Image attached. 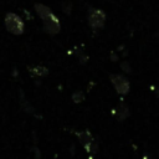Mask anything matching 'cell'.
I'll return each mask as SVG.
<instances>
[{"instance_id": "obj_1", "label": "cell", "mask_w": 159, "mask_h": 159, "mask_svg": "<svg viewBox=\"0 0 159 159\" xmlns=\"http://www.w3.org/2000/svg\"><path fill=\"white\" fill-rule=\"evenodd\" d=\"M4 22H5V27L6 30L12 34V35H22L24 32V29H25V25H24V21L22 19L16 15L15 12H7L5 15V19H4Z\"/></svg>"}, {"instance_id": "obj_2", "label": "cell", "mask_w": 159, "mask_h": 159, "mask_svg": "<svg viewBox=\"0 0 159 159\" xmlns=\"http://www.w3.org/2000/svg\"><path fill=\"white\" fill-rule=\"evenodd\" d=\"M87 20H88V25L92 30H101L104 27L106 24V12L101 9H96V7H89L88 12H87Z\"/></svg>"}, {"instance_id": "obj_3", "label": "cell", "mask_w": 159, "mask_h": 159, "mask_svg": "<svg viewBox=\"0 0 159 159\" xmlns=\"http://www.w3.org/2000/svg\"><path fill=\"white\" fill-rule=\"evenodd\" d=\"M109 81L113 84L116 92L120 96H125L129 93L130 91V83L128 81L127 77H124L123 75L119 73H111L109 75Z\"/></svg>"}, {"instance_id": "obj_4", "label": "cell", "mask_w": 159, "mask_h": 159, "mask_svg": "<svg viewBox=\"0 0 159 159\" xmlns=\"http://www.w3.org/2000/svg\"><path fill=\"white\" fill-rule=\"evenodd\" d=\"M80 143L82 144V147L84 148V150L88 153V154H92V153H96L97 150V144L92 137V133L89 130H82V132H77L76 133Z\"/></svg>"}, {"instance_id": "obj_5", "label": "cell", "mask_w": 159, "mask_h": 159, "mask_svg": "<svg viewBox=\"0 0 159 159\" xmlns=\"http://www.w3.org/2000/svg\"><path fill=\"white\" fill-rule=\"evenodd\" d=\"M42 29H43V31H45L46 34H48V35H56V34H58L60 30H61L60 20L57 19V16L53 17V19L46 20V21H43V27H42Z\"/></svg>"}, {"instance_id": "obj_6", "label": "cell", "mask_w": 159, "mask_h": 159, "mask_svg": "<svg viewBox=\"0 0 159 159\" xmlns=\"http://www.w3.org/2000/svg\"><path fill=\"white\" fill-rule=\"evenodd\" d=\"M34 9H35L36 14L40 16V19H41L42 21H46V20H50V19L56 17V15L53 14V11H52L48 6H46V5H43V4H35Z\"/></svg>"}, {"instance_id": "obj_7", "label": "cell", "mask_w": 159, "mask_h": 159, "mask_svg": "<svg viewBox=\"0 0 159 159\" xmlns=\"http://www.w3.org/2000/svg\"><path fill=\"white\" fill-rule=\"evenodd\" d=\"M113 113H114L113 116H114L119 122H122V120H124V119H127V118L129 117L130 111H129V108H128L127 104H124V103H119V104L114 108Z\"/></svg>"}, {"instance_id": "obj_8", "label": "cell", "mask_w": 159, "mask_h": 159, "mask_svg": "<svg viewBox=\"0 0 159 159\" xmlns=\"http://www.w3.org/2000/svg\"><path fill=\"white\" fill-rule=\"evenodd\" d=\"M29 72L31 73L32 77H37V78H41V77H46L48 75V68L46 66H32V67H27Z\"/></svg>"}, {"instance_id": "obj_9", "label": "cell", "mask_w": 159, "mask_h": 159, "mask_svg": "<svg viewBox=\"0 0 159 159\" xmlns=\"http://www.w3.org/2000/svg\"><path fill=\"white\" fill-rule=\"evenodd\" d=\"M20 106H21V108H22L25 112H27V113H34V108L30 106V103H29L27 99L25 98L22 91H20Z\"/></svg>"}, {"instance_id": "obj_10", "label": "cell", "mask_w": 159, "mask_h": 159, "mask_svg": "<svg viewBox=\"0 0 159 159\" xmlns=\"http://www.w3.org/2000/svg\"><path fill=\"white\" fill-rule=\"evenodd\" d=\"M71 98H72V101H73L76 104H78V103H81V102L84 101V93H83L82 91H76V92L72 93Z\"/></svg>"}, {"instance_id": "obj_11", "label": "cell", "mask_w": 159, "mask_h": 159, "mask_svg": "<svg viewBox=\"0 0 159 159\" xmlns=\"http://www.w3.org/2000/svg\"><path fill=\"white\" fill-rule=\"evenodd\" d=\"M62 11L66 15H70L71 11H72V2L71 1H63L62 2Z\"/></svg>"}, {"instance_id": "obj_12", "label": "cell", "mask_w": 159, "mask_h": 159, "mask_svg": "<svg viewBox=\"0 0 159 159\" xmlns=\"http://www.w3.org/2000/svg\"><path fill=\"white\" fill-rule=\"evenodd\" d=\"M76 55H77V57H78V60L81 61V63H86V62H87V60H88V57H87V56H86V55H84V53H83L82 51H80V52H78V51L76 50Z\"/></svg>"}, {"instance_id": "obj_13", "label": "cell", "mask_w": 159, "mask_h": 159, "mask_svg": "<svg viewBox=\"0 0 159 159\" xmlns=\"http://www.w3.org/2000/svg\"><path fill=\"white\" fill-rule=\"evenodd\" d=\"M120 68H122V70L124 71V73H130V72H132V68H130V65H129L128 62H125V61L120 63Z\"/></svg>"}]
</instances>
